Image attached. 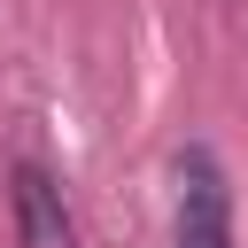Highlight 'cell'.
<instances>
[{
    "label": "cell",
    "instance_id": "cell-1",
    "mask_svg": "<svg viewBox=\"0 0 248 248\" xmlns=\"http://www.w3.org/2000/svg\"><path fill=\"white\" fill-rule=\"evenodd\" d=\"M170 248H232V186L202 140L170 155Z\"/></svg>",
    "mask_w": 248,
    "mask_h": 248
},
{
    "label": "cell",
    "instance_id": "cell-2",
    "mask_svg": "<svg viewBox=\"0 0 248 248\" xmlns=\"http://www.w3.org/2000/svg\"><path fill=\"white\" fill-rule=\"evenodd\" d=\"M8 202H16V248H78L70 202H62V186L39 163H16L8 170Z\"/></svg>",
    "mask_w": 248,
    "mask_h": 248
}]
</instances>
